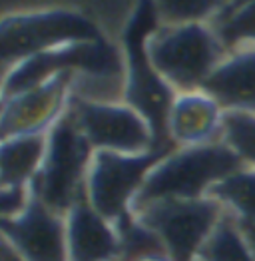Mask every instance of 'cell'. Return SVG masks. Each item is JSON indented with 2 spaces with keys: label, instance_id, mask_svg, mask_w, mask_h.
<instances>
[{
  "label": "cell",
  "instance_id": "d4e9b609",
  "mask_svg": "<svg viewBox=\"0 0 255 261\" xmlns=\"http://www.w3.org/2000/svg\"><path fill=\"white\" fill-rule=\"evenodd\" d=\"M138 261H170V259H168V255L160 253V255H148V257H142V259H138Z\"/></svg>",
  "mask_w": 255,
  "mask_h": 261
},
{
  "label": "cell",
  "instance_id": "3957f363",
  "mask_svg": "<svg viewBox=\"0 0 255 261\" xmlns=\"http://www.w3.org/2000/svg\"><path fill=\"white\" fill-rule=\"evenodd\" d=\"M146 48L149 62L175 92L201 90L227 56L210 22L160 24Z\"/></svg>",
  "mask_w": 255,
  "mask_h": 261
},
{
  "label": "cell",
  "instance_id": "277c9868",
  "mask_svg": "<svg viewBox=\"0 0 255 261\" xmlns=\"http://www.w3.org/2000/svg\"><path fill=\"white\" fill-rule=\"evenodd\" d=\"M94 148L78 128L74 114L66 108L60 120L48 130L42 166L30 184L32 196L50 210L66 216L86 196V177Z\"/></svg>",
  "mask_w": 255,
  "mask_h": 261
},
{
  "label": "cell",
  "instance_id": "52a82bcc",
  "mask_svg": "<svg viewBox=\"0 0 255 261\" xmlns=\"http://www.w3.org/2000/svg\"><path fill=\"white\" fill-rule=\"evenodd\" d=\"M104 40L100 28L70 10H46L0 20V64L10 70L26 58L72 42Z\"/></svg>",
  "mask_w": 255,
  "mask_h": 261
},
{
  "label": "cell",
  "instance_id": "8fae6325",
  "mask_svg": "<svg viewBox=\"0 0 255 261\" xmlns=\"http://www.w3.org/2000/svg\"><path fill=\"white\" fill-rule=\"evenodd\" d=\"M0 236L26 261H70L66 216L30 197L28 207L12 219H0Z\"/></svg>",
  "mask_w": 255,
  "mask_h": 261
},
{
  "label": "cell",
  "instance_id": "7402d4cb",
  "mask_svg": "<svg viewBox=\"0 0 255 261\" xmlns=\"http://www.w3.org/2000/svg\"><path fill=\"white\" fill-rule=\"evenodd\" d=\"M0 261H26V259L0 236Z\"/></svg>",
  "mask_w": 255,
  "mask_h": 261
},
{
  "label": "cell",
  "instance_id": "30bf717a",
  "mask_svg": "<svg viewBox=\"0 0 255 261\" xmlns=\"http://www.w3.org/2000/svg\"><path fill=\"white\" fill-rule=\"evenodd\" d=\"M74 78V72H66L50 78L40 86L2 100L0 142L28 134H48L68 108Z\"/></svg>",
  "mask_w": 255,
  "mask_h": 261
},
{
  "label": "cell",
  "instance_id": "7c38bea8",
  "mask_svg": "<svg viewBox=\"0 0 255 261\" xmlns=\"http://www.w3.org/2000/svg\"><path fill=\"white\" fill-rule=\"evenodd\" d=\"M225 110L203 90L177 92L168 114V140L175 148L221 140Z\"/></svg>",
  "mask_w": 255,
  "mask_h": 261
},
{
  "label": "cell",
  "instance_id": "ac0fdd59",
  "mask_svg": "<svg viewBox=\"0 0 255 261\" xmlns=\"http://www.w3.org/2000/svg\"><path fill=\"white\" fill-rule=\"evenodd\" d=\"M210 24L215 28L227 52L239 48H255V0L225 8Z\"/></svg>",
  "mask_w": 255,
  "mask_h": 261
},
{
  "label": "cell",
  "instance_id": "7a4b0ae2",
  "mask_svg": "<svg viewBox=\"0 0 255 261\" xmlns=\"http://www.w3.org/2000/svg\"><path fill=\"white\" fill-rule=\"evenodd\" d=\"M239 168H243L241 160L221 140L175 148L151 168L132 212L154 201L210 197L213 188Z\"/></svg>",
  "mask_w": 255,
  "mask_h": 261
},
{
  "label": "cell",
  "instance_id": "484cf974",
  "mask_svg": "<svg viewBox=\"0 0 255 261\" xmlns=\"http://www.w3.org/2000/svg\"><path fill=\"white\" fill-rule=\"evenodd\" d=\"M245 2H253V0H234V2H232L227 8H232V6H239V4H245Z\"/></svg>",
  "mask_w": 255,
  "mask_h": 261
},
{
  "label": "cell",
  "instance_id": "9a60e30c",
  "mask_svg": "<svg viewBox=\"0 0 255 261\" xmlns=\"http://www.w3.org/2000/svg\"><path fill=\"white\" fill-rule=\"evenodd\" d=\"M48 134H28L0 142V186H30L42 166Z\"/></svg>",
  "mask_w": 255,
  "mask_h": 261
},
{
  "label": "cell",
  "instance_id": "5bb4252c",
  "mask_svg": "<svg viewBox=\"0 0 255 261\" xmlns=\"http://www.w3.org/2000/svg\"><path fill=\"white\" fill-rule=\"evenodd\" d=\"M201 90L225 112L255 114V48L227 52Z\"/></svg>",
  "mask_w": 255,
  "mask_h": 261
},
{
  "label": "cell",
  "instance_id": "5b68a950",
  "mask_svg": "<svg viewBox=\"0 0 255 261\" xmlns=\"http://www.w3.org/2000/svg\"><path fill=\"white\" fill-rule=\"evenodd\" d=\"M66 72L88 74L94 78H126V60L112 44L106 42V38L56 46L12 68L2 88L0 102Z\"/></svg>",
  "mask_w": 255,
  "mask_h": 261
},
{
  "label": "cell",
  "instance_id": "ba28073f",
  "mask_svg": "<svg viewBox=\"0 0 255 261\" xmlns=\"http://www.w3.org/2000/svg\"><path fill=\"white\" fill-rule=\"evenodd\" d=\"M171 150L175 148L151 150L148 153L94 152L86 177V199L112 223H120L132 216L136 196L151 168Z\"/></svg>",
  "mask_w": 255,
  "mask_h": 261
},
{
  "label": "cell",
  "instance_id": "e0dca14e",
  "mask_svg": "<svg viewBox=\"0 0 255 261\" xmlns=\"http://www.w3.org/2000/svg\"><path fill=\"white\" fill-rule=\"evenodd\" d=\"M197 261H255L253 251L249 249L234 216L227 212L223 214Z\"/></svg>",
  "mask_w": 255,
  "mask_h": 261
},
{
  "label": "cell",
  "instance_id": "ffe728a7",
  "mask_svg": "<svg viewBox=\"0 0 255 261\" xmlns=\"http://www.w3.org/2000/svg\"><path fill=\"white\" fill-rule=\"evenodd\" d=\"M221 142L234 150L243 166L255 168V114L225 112Z\"/></svg>",
  "mask_w": 255,
  "mask_h": 261
},
{
  "label": "cell",
  "instance_id": "44dd1931",
  "mask_svg": "<svg viewBox=\"0 0 255 261\" xmlns=\"http://www.w3.org/2000/svg\"><path fill=\"white\" fill-rule=\"evenodd\" d=\"M30 186H0V219L20 216L30 203Z\"/></svg>",
  "mask_w": 255,
  "mask_h": 261
},
{
  "label": "cell",
  "instance_id": "d6986e66",
  "mask_svg": "<svg viewBox=\"0 0 255 261\" xmlns=\"http://www.w3.org/2000/svg\"><path fill=\"white\" fill-rule=\"evenodd\" d=\"M234 0H154L162 24L213 22Z\"/></svg>",
  "mask_w": 255,
  "mask_h": 261
},
{
  "label": "cell",
  "instance_id": "cb8c5ba5",
  "mask_svg": "<svg viewBox=\"0 0 255 261\" xmlns=\"http://www.w3.org/2000/svg\"><path fill=\"white\" fill-rule=\"evenodd\" d=\"M8 74H10V68L4 64H0V96H2V88H4V82H6Z\"/></svg>",
  "mask_w": 255,
  "mask_h": 261
},
{
  "label": "cell",
  "instance_id": "8992f818",
  "mask_svg": "<svg viewBox=\"0 0 255 261\" xmlns=\"http://www.w3.org/2000/svg\"><path fill=\"white\" fill-rule=\"evenodd\" d=\"M156 233L170 261H197L225 210L213 199H166L132 212Z\"/></svg>",
  "mask_w": 255,
  "mask_h": 261
},
{
  "label": "cell",
  "instance_id": "9c48e42d",
  "mask_svg": "<svg viewBox=\"0 0 255 261\" xmlns=\"http://www.w3.org/2000/svg\"><path fill=\"white\" fill-rule=\"evenodd\" d=\"M68 108L94 152L148 153L158 148L149 122L126 102L110 104L72 92Z\"/></svg>",
  "mask_w": 255,
  "mask_h": 261
},
{
  "label": "cell",
  "instance_id": "6da1fadb",
  "mask_svg": "<svg viewBox=\"0 0 255 261\" xmlns=\"http://www.w3.org/2000/svg\"><path fill=\"white\" fill-rule=\"evenodd\" d=\"M160 24L154 0H138L122 36L126 60L122 98L149 122L158 148H175L168 140V114L177 92L158 74L146 48L148 38Z\"/></svg>",
  "mask_w": 255,
  "mask_h": 261
},
{
  "label": "cell",
  "instance_id": "2e32d148",
  "mask_svg": "<svg viewBox=\"0 0 255 261\" xmlns=\"http://www.w3.org/2000/svg\"><path fill=\"white\" fill-rule=\"evenodd\" d=\"M210 197L237 221H255V168H239L221 179L210 192Z\"/></svg>",
  "mask_w": 255,
  "mask_h": 261
},
{
  "label": "cell",
  "instance_id": "4fadbf2b",
  "mask_svg": "<svg viewBox=\"0 0 255 261\" xmlns=\"http://www.w3.org/2000/svg\"><path fill=\"white\" fill-rule=\"evenodd\" d=\"M70 261H118L120 233L116 223L98 214L86 196L66 214Z\"/></svg>",
  "mask_w": 255,
  "mask_h": 261
},
{
  "label": "cell",
  "instance_id": "603a6c76",
  "mask_svg": "<svg viewBox=\"0 0 255 261\" xmlns=\"http://www.w3.org/2000/svg\"><path fill=\"white\" fill-rule=\"evenodd\" d=\"M235 221H237V219H235ZM237 225H239V229H241L243 238L247 241L249 249L253 251V255H255V221H237Z\"/></svg>",
  "mask_w": 255,
  "mask_h": 261
}]
</instances>
